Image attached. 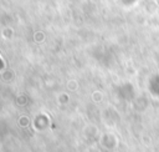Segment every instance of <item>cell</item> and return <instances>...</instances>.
I'll return each mask as SVG.
<instances>
[{"label":"cell","instance_id":"6da1fadb","mask_svg":"<svg viewBox=\"0 0 159 152\" xmlns=\"http://www.w3.org/2000/svg\"><path fill=\"white\" fill-rule=\"evenodd\" d=\"M2 66H4V64H2V61H1V59H0V69H2Z\"/></svg>","mask_w":159,"mask_h":152}]
</instances>
